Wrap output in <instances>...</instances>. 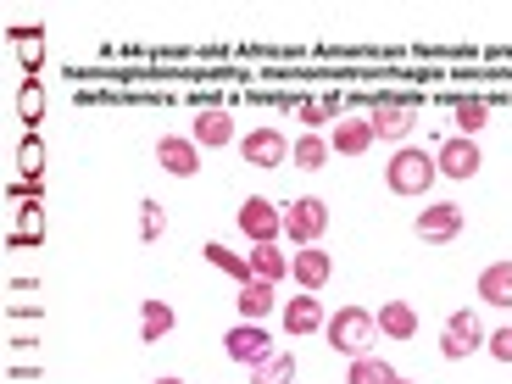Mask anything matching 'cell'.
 Segmentation results:
<instances>
[{"label":"cell","mask_w":512,"mask_h":384,"mask_svg":"<svg viewBox=\"0 0 512 384\" xmlns=\"http://www.w3.org/2000/svg\"><path fill=\"white\" fill-rule=\"evenodd\" d=\"M323 334H329L334 351H346V357H368L373 340H379V318H373L368 307H340L329 323H323Z\"/></svg>","instance_id":"obj_1"},{"label":"cell","mask_w":512,"mask_h":384,"mask_svg":"<svg viewBox=\"0 0 512 384\" xmlns=\"http://www.w3.org/2000/svg\"><path fill=\"white\" fill-rule=\"evenodd\" d=\"M440 179V167L429 151H418V145H401L390 162H384V184L396 195H429V184Z\"/></svg>","instance_id":"obj_2"},{"label":"cell","mask_w":512,"mask_h":384,"mask_svg":"<svg viewBox=\"0 0 512 384\" xmlns=\"http://www.w3.org/2000/svg\"><path fill=\"white\" fill-rule=\"evenodd\" d=\"M323 229H329V201H318V195H301V201L284 206V234H290L295 245H318Z\"/></svg>","instance_id":"obj_3"},{"label":"cell","mask_w":512,"mask_h":384,"mask_svg":"<svg viewBox=\"0 0 512 384\" xmlns=\"http://www.w3.org/2000/svg\"><path fill=\"white\" fill-rule=\"evenodd\" d=\"M240 229L251 234L256 245H279V234H284V206H273L268 195H245V206H240Z\"/></svg>","instance_id":"obj_4"},{"label":"cell","mask_w":512,"mask_h":384,"mask_svg":"<svg viewBox=\"0 0 512 384\" xmlns=\"http://www.w3.org/2000/svg\"><path fill=\"white\" fill-rule=\"evenodd\" d=\"M462 223H468V212H462L457 201H435V206H423L418 212V240L423 245H446L462 234Z\"/></svg>","instance_id":"obj_5"},{"label":"cell","mask_w":512,"mask_h":384,"mask_svg":"<svg viewBox=\"0 0 512 384\" xmlns=\"http://www.w3.org/2000/svg\"><path fill=\"white\" fill-rule=\"evenodd\" d=\"M479 346H485V323H479L474 312H451V318H446V340H440V357L462 362V357H474Z\"/></svg>","instance_id":"obj_6"},{"label":"cell","mask_w":512,"mask_h":384,"mask_svg":"<svg viewBox=\"0 0 512 384\" xmlns=\"http://www.w3.org/2000/svg\"><path fill=\"white\" fill-rule=\"evenodd\" d=\"M368 123H373V140H407L412 123H418V106L412 101H373Z\"/></svg>","instance_id":"obj_7"},{"label":"cell","mask_w":512,"mask_h":384,"mask_svg":"<svg viewBox=\"0 0 512 384\" xmlns=\"http://www.w3.org/2000/svg\"><path fill=\"white\" fill-rule=\"evenodd\" d=\"M156 162H162V173H173V179H195V173H201V145H195L190 134H167V140H156Z\"/></svg>","instance_id":"obj_8"},{"label":"cell","mask_w":512,"mask_h":384,"mask_svg":"<svg viewBox=\"0 0 512 384\" xmlns=\"http://www.w3.org/2000/svg\"><path fill=\"white\" fill-rule=\"evenodd\" d=\"M479 162H485V156H479V145H474V140H462V134H451V140L435 151L440 179H474Z\"/></svg>","instance_id":"obj_9"},{"label":"cell","mask_w":512,"mask_h":384,"mask_svg":"<svg viewBox=\"0 0 512 384\" xmlns=\"http://www.w3.org/2000/svg\"><path fill=\"white\" fill-rule=\"evenodd\" d=\"M240 151H245V162H251V167H284V162H290V140H284L279 128H251Z\"/></svg>","instance_id":"obj_10"},{"label":"cell","mask_w":512,"mask_h":384,"mask_svg":"<svg viewBox=\"0 0 512 384\" xmlns=\"http://www.w3.org/2000/svg\"><path fill=\"white\" fill-rule=\"evenodd\" d=\"M190 140L201 145V151H218V145H234V117L223 112V106H206V112H195Z\"/></svg>","instance_id":"obj_11"},{"label":"cell","mask_w":512,"mask_h":384,"mask_svg":"<svg viewBox=\"0 0 512 384\" xmlns=\"http://www.w3.org/2000/svg\"><path fill=\"white\" fill-rule=\"evenodd\" d=\"M290 273L301 279V290H307V295H318L323 284L334 279V262H329V251H318V245H301V251L290 256Z\"/></svg>","instance_id":"obj_12"},{"label":"cell","mask_w":512,"mask_h":384,"mask_svg":"<svg viewBox=\"0 0 512 384\" xmlns=\"http://www.w3.org/2000/svg\"><path fill=\"white\" fill-rule=\"evenodd\" d=\"M223 351H229L234 362H245V368H262V362L273 357V340L256 329V323H240V329H229V346Z\"/></svg>","instance_id":"obj_13"},{"label":"cell","mask_w":512,"mask_h":384,"mask_svg":"<svg viewBox=\"0 0 512 384\" xmlns=\"http://www.w3.org/2000/svg\"><path fill=\"white\" fill-rule=\"evenodd\" d=\"M334 151L340 156H368L373 151V123L368 117H340V123H334Z\"/></svg>","instance_id":"obj_14"},{"label":"cell","mask_w":512,"mask_h":384,"mask_svg":"<svg viewBox=\"0 0 512 384\" xmlns=\"http://www.w3.org/2000/svg\"><path fill=\"white\" fill-rule=\"evenodd\" d=\"M323 323H329V318H323V301H318V295H295L290 307H284V329H290L295 340H301V334H318Z\"/></svg>","instance_id":"obj_15"},{"label":"cell","mask_w":512,"mask_h":384,"mask_svg":"<svg viewBox=\"0 0 512 384\" xmlns=\"http://www.w3.org/2000/svg\"><path fill=\"white\" fill-rule=\"evenodd\" d=\"M379 334H390V340H412V334H418V312H412V301H384L379 307Z\"/></svg>","instance_id":"obj_16"},{"label":"cell","mask_w":512,"mask_h":384,"mask_svg":"<svg viewBox=\"0 0 512 384\" xmlns=\"http://www.w3.org/2000/svg\"><path fill=\"white\" fill-rule=\"evenodd\" d=\"M479 295H485L490 307H512V262H490L479 273Z\"/></svg>","instance_id":"obj_17"},{"label":"cell","mask_w":512,"mask_h":384,"mask_svg":"<svg viewBox=\"0 0 512 384\" xmlns=\"http://www.w3.org/2000/svg\"><path fill=\"white\" fill-rule=\"evenodd\" d=\"M234 301H240V318H245V323H251V318H268V312H273V284H268V279H245Z\"/></svg>","instance_id":"obj_18"},{"label":"cell","mask_w":512,"mask_h":384,"mask_svg":"<svg viewBox=\"0 0 512 384\" xmlns=\"http://www.w3.org/2000/svg\"><path fill=\"white\" fill-rule=\"evenodd\" d=\"M346 384H401V373L390 368L384 357H351V373H346Z\"/></svg>","instance_id":"obj_19"},{"label":"cell","mask_w":512,"mask_h":384,"mask_svg":"<svg viewBox=\"0 0 512 384\" xmlns=\"http://www.w3.org/2000/svg\"><path fill=\"white\" fill-rule=\"evenodd\" d=\"M329 156H334V145L323 140V134H301V140L290 145V162H295V167H307V173H318Z\"/></svg>","instance_id":"obj_20"},{"label":"cell","mask_w":512,"mask_h":384,"mask_svg":"<svg viewBox=\"0 0 512 384\" xmlns=\"http://www.w3.org/2000/svg\"><path fill=\"white\" fill-rule=\"evenodd\" d=\"M284 273H290V256H284L279 245H256V251H251V279H268V284H279Z\"/></svg>","instance_id":"obj_21"},{"label":"cell","mask_w":512,"mask_h":384,"mask_svg":"<svg viewBox=\"0 0 512 384\" xmlns=\"http://www.w3.org/2000/svg\"><path fill=\"white\" fill-rule=\"evenodd\" d=\"M301 123L307 128H323V123H340V95H307V101H295Z\"/></svg>","instance_id":"obj_22"},{"label":"cell","mask_w":512,"mask_h":384,"mask_svg":"<svg viewBox=\"0 0 512 384\" xmlns=\"http://www.w3.org/2000/svg\"><path fill=\"white\" fill-rule=\"evenodd\" d=\"M173 334V307L167 301H145L140 307V340H167Z\"/></svg>","instance_id":"obj_23"},{"label":"cell","mask_w":512,"mask_h":384,"mask_svg":"<svg viewBox=\"0 0 512 384\" xmlns=\"http://www.w3.org/2000/svg\"><path fill=\"white\" fill-rule=\"evenodd\" d=\"M451 123L462 128V140H474L479 128L490 123V106L485 101H451Z\"/></svg>","instance_id":"obj_24"},{"label":"cell","mask_w":512,"mask_h":384,"mask_svg":"<svg viewBox=\"0 0 512 384\" xmlns=\"http://www.w3.org/2000/svg\"><path fill=\"white\" fill-rule=\"evenodd\" d=\"M295 379V357L290 351H273L262 368H251V384H290Z\"/></svg>","instance_id":"obj_25"},{"label":"cell","mask_w":512,"mask_h":384,"mask_svg":"<svg viewBox=\"0 0 512 384\" xmlns=\"http://www.w3.org/2000/svg\"><path fill=\"white\" fill-rule=\"evenodd\" d=\"M206 262H212V268H223V273H234V279H251V256H234L229 245H206Z\"/></svg>","instance_id":"obj_26"},{"label":"cell","mask_w":512,"mask_h":384,"mask_svg":"<svg viewBox=\"0 0 512 384\" xmlns=\"http://www.w3.org/2000/svg\"><path fill=\"white\" fill-rule=\"evenodd\" d=\"M17 112H23V123H39V112H45V90H39V78H28V84H23Z\"/></svg>","instance_id":"obj_27"},{"label":"cell","mask_w":512,"mask_h":384,"mask_svg":"<svg viewBox=\"0 0 512 384\" xmlns=\"http://www.w3.org/2000/svg\"><path fill=\"white\" fill-rule=\"evenodd\" d=\"M167 229V212L156 201H140V240H156Z\"/></svg>","instance_id":"obj_28"},{"label":"cell","mask_w":512,"mask_h":384,"mask_svg":"<svg viewBox=\"0 0 512 384\" xmlns=\"http://www.w3.org/2000/svg\"><path fill=\"white\" fill-rule=\"evenodd\" d=\"M485 346H490V357H496V362H512V323H501Z\"/></svg>","instance_id":"obj_29"},{"label":"cell","mask_w":512,"mask_h":384,"mask_svg":"<svg viewBox=\"0 0 512 384\" xmlns=\"http://www.w3.org/2000/svg\"><path fill=\"white\" fill-rule=\"evenodd\" d=\"M156 384H184V379H156Z\"/></svg>","instance_id":"obj_30"},{"label":"cell","mask_w":512,"mask_h":384,"mask_svg":"<svg viewBox=\"0 0 512 384\" xmlns=\"http://www.w3.org/2000/svg\"><path fill=\"white\" fill-rule=\"evenodd\" d=\"M401 384H412V379H401Z\"/></svg>","instance_id":"obj_31"}]
</instances>
